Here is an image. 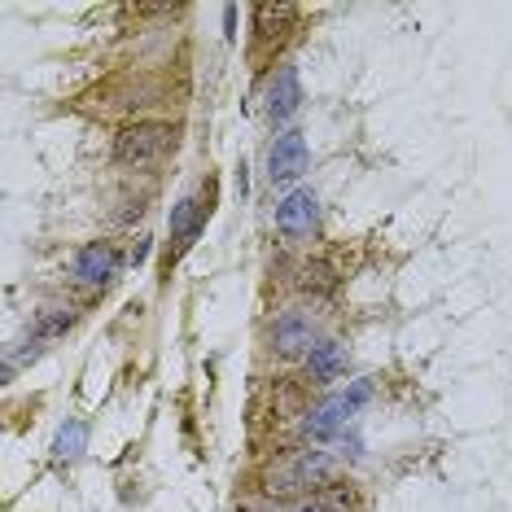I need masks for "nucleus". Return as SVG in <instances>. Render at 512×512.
Here are the masks:
<instances>
[{"mask_svg":"<svg viewBox=\"0 0 512 512\" xmlns=\"http://www.w3.org/2000/svg\"><path fill=\"white\" fill-rule=\"evenodd\" d=\"M171 145H176V132H171L167 123H136L114 141V162H119V167L145 171V167H154V162L167 158Z\"/></svg>","mask_w":512,"mask_h":512,"instance_id":"obj_1","label":"nucleus"},{"mask_svg":"<svg viewBox=\"0 0 512 512\" xmlns=\"http://www.w3.org/2000/svg\"><path fill=\"white\" fill-rule=\"evenodd\" d=\"M368 394H372V386L368 381H359V386L351 390V394H333V399H324L316 412L307 416V438H316V442H324V438H333V434H342L346 429V421L359 412V407L368 403Z\"/></svg>","mask_w":512,"mask_h":512,"instance_id":"obj_2","label":"nucleus"},{"mask_svg":"<svg viewBox=\"0 0 512 512\" xmlns=\"http://www.w3.org/2000/svg\"><path fill=\"white\" fill-rule=\"evenodd\" d=\"M333 469H337L333 456H324V451H302L281 473H272V491L289 495V491H298V486H329Z\"/></svg>","mask_w":512,"mask_h":512,"instance_id":"obj_3","label":"nucleus"},{"mask_svg":"<svg viewBox=\"0 0 512 512\" xmlns=\"http://www.w3.org/2000/svg\"><path fill=\"white\" fill-rule=\"evenodd\" d=\"M316 219H320V202L311 189H294L276 206V228H281L289 241H307L311 232H316Z\"/></svg>","mask_w":512,"mask_h":512,"instance_id":"obj_4","label":"nucleus"},{"mask_svg":"<svg viewBox=\"0 0 512 512\" xmlns=\"http://www.w3.org/2000/svg\"><path fill=\"white\" fill-rule=\"evenodd\" d=\"M71 276L79 285H110L114 276H119V250L110 246V241H88L84 250L75 254V263H71Z\"/></svg>","mask_w":512,"mask_h":512,"instance_id":"obj_5","label":"nucleus"},{"mask_svg":"<svg viewBox=\"0 0 512 512\" xmlns=\"http://www.w3.org/2000/svg\"><path fill=\"white\" fill-rule=\"evenodd\" d=\"M272 346H276V355H285V359L311 355L316 351V320H311L307 311H285L272 329Z\"/></svg>","mask_w":512,"mask_h":512,"instance_id":"obj_6","label":"nucleus"},{"mask_svg":"<svg viewBox=\"0 0 512 512\" xmlns=\"http://www.w3.org/2000/svg\"><path fill=\"white\" fill-rule=\"evenodd\" d=\"M307 141H302L298 132H285L276 136V145L267 149V176H272V184H289L298 180L302 171H307Z\"/></svg>","mask_w":512,"mask_h":512,"instance_id":"obj_7","label":"nucleus"},{"mask_svg":"<svg viewBox=\"0 0 512 512\" xmlns=\"http://www.w3.org/2000/svg\"><path fill=\"white\" fill-rule=\"evenodd\" d=\"M302 106V84H298V71L294 66H281L276 79L267 84V114H272V123H285L294 119Z\"/></svg>","mask_w":512,"mask_h":512,"instance_id":"obj_8","label":"nucleus"},{"mask_svg":"<svg viewBox=\"0 0 512 512\" xmlns=\"http://www.w3.org/2000/svg\"><path fill=\"white\" fill-rule=\"evenodd\" d=\"M206 215H211V206H202V197H184L176 206V215H171V237H176V254L193 246V237L202 232Z\"/></svg>","mask_w":512,"mask_h":512,"instance_id":"obj_9","label":"nucleus"},{"mask_svg":"<svg viewBox=\"0 0 512 512\" xmlns=\"http://www.w3.org/2000/svg\"><path fill=\"white\" fill-rule=\"evenodd\" d=\"M294 14H298L294 5H259L254 9V27H259L263 40H281L285 27L294 22Z\"/></svg>","mask_w":512,"mask_h":512,"instance_id":"obj_10","label":"nucleus"},{"mask_svg":"<svg viewBox=\"0 0 512 512\" xmlns=\"http://www.w3.org/2000/svg\"><path fill=\"white\" fill-rule=\"evenodd\" d=\"M307 364H311V372H316L320 381L342 377V368H346V346H337V342H320L316 351L307 355Z\"/></svg>","mask_w":512,"mask_h":512,"instance_id":"obj_11","label":"nucleus"},{"mask_svg":"<svg viewBox=\"0 0 512 512\" xmlns=\"http://www.w3.org/2000/svg\"><path fill=\"white\" fill-rule=\"evenodd\" d=\"M84 442H88V425H84V421H66L62 434H57V442H53V460H57V464L75 460L79 451H84Z\"/></svg>","mask_w":512,"mask_h":512,"instance_id":"obj_12","label":"nucleus"},{"mask_svg":"<svg viewBox=\"0 0 512 512\" xmlns=\"http://www.w3.org/2000/svg\"><path fill=\"white\" fill-rule=\"evenodd\" d=\"M311 508H316V512H355V495H351V486L329 482V486H320V491H316Z\"/></svg>","mask_w":512,"mask_h":512,"instance_id":"obj_13","label":"nucleus"},{"mask_svg":"<svg viewBox=\"0 0 512 512\" xmlns=\"http://www.w3.org/2000/svg\"><path fill=\"white\" fill-rule=\"evenodd\" d=\"M307 294H329V289L337 285V276H333V267L329 263H311V267H302V281H298Z\"/></svg>","mask_w":512,"mask_h":512,"instance_id":"obj_14","label":"nucleus"},{"mask_svg":"<svg viewBox=\"0 0 512 512\" xmlns=\"http://www.w3.org/2000/svg\"><path fill=\"white\" fill-rule=\"evenodd\" d=\"M71 307H49L44 311V320H40V337H57V333H66L71 329Z\"/></svg>","mask_w":512,"mask_h":512,"instance_id":"obj_15","label":"nucleus"}]
</instances>
